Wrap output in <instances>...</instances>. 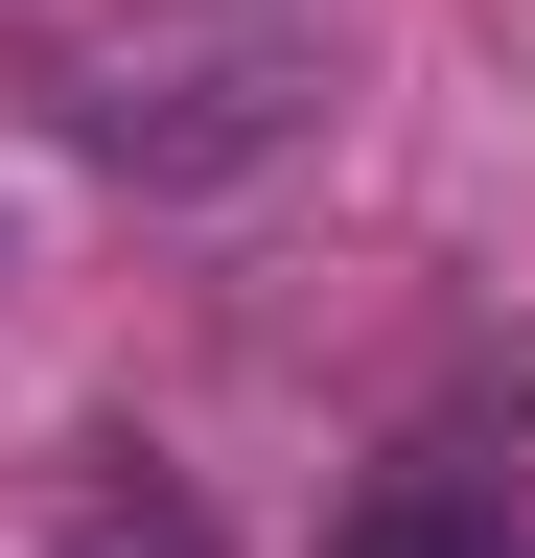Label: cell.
I'll return each instance as SVG.
<instances>
[{
	"label": "cell",
	"mask_w": 535,
	"mask_h": 558,
	"mask_svg": "<svg viewBox=\"0 0 535 558\" xmlns=\"http://www.w3.org/2000/svg\"><path fill=\"white\" fill-rule=\"evenodd\" d=\"M326 558H512V488H489V442H396L350 512H326Z\"/></svg>",
	"instance_id": "cell-1"
}]
</instances>
